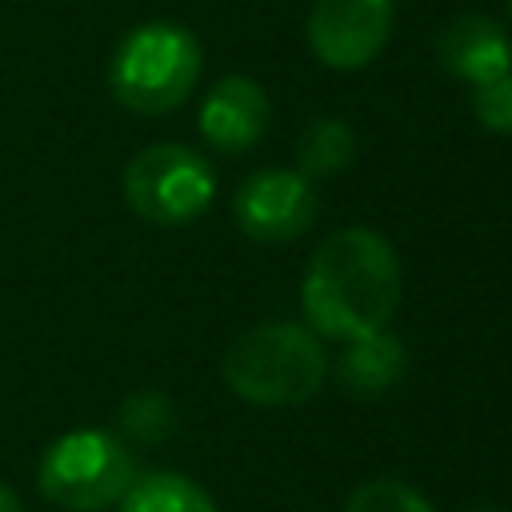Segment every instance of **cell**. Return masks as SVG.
<instances>
[{
    "label": "cell",
    "mask_w": 512,
    "mask_h": 512,
    "mask_svg": "<svg viewBox=\"0 0 512 512\" xmlns=\"http://www.w3.org/2000/svg\"><path fill=\"white\" fill-rule=\"evenodd\" d=\"M116 512H216V500L180 472H148L128 484Z\"/></svg>",
    "instance_id": "11"
},
{
    "label": "cell",
    "mask_w": 512,
    "mask_h": 512,
    "mask_svg": "<svg viewBox=\"0 0 512 512\" xmlns=\"http://www.w3.org/2000/svg\"><path fill=\"white\" fill-rule=\"evenodd\" d=\"M120 428L136 440H164L176 428V408L164 392H136L120 404Z\"/></svg>",
    "instance_id": "13"
},
{
    "label": "cell",
    "mask_w": 512,
    "mask_h": 512,
    "mask_svg": "<svg viewBox=\"0 0 512 512\" xmlns=\"http://www.w3.org/2000/svg\"><path fill=\"white\" fill-rule=\"evenodd\" d=\"M272 120V104L260 80L252 76H224L208 88L204 104H200V136L216 148V152H248Z\"/></svg>",
    "instance_id": "8"
},
{
    "label": "cell",
    "mask_w": 512,
    "mask_h": 512,
    "mask_svg": "<svg viewBox=\"0 0 512 512\" xmlns=\"http://www.w3.org/2000/svg\"><path fill=\"white\" fill-rule=\"evenodd\" d=\"M400 304L396 248L372 228L332 232L308 260L300 308L316 336L356 340L388 328Z\"/></svg>",
    "instance_id": "1"
},
{
    "label": "cell",
    "mask_w": 512,
    "mask_h": 512,
    "mask_svg": "<svg viewBox=\"0 0 512 512\" xmlns=\"http://www.w3.org/2000/svg\"><path fill=\"white\" fill-rule=\"evenodd\" d=\"M200 40L172 20H148L120 36L108 60L112 100L136 116H164L180 108L200 80Z\"/></svg>",
    "instance_id": "3"
},
{
    "label": "cell",
    "mask_w": 512,
    "mask_h": 512,
    "mask_svg": "<svg viewBox=\"0 0 512 512\" xmlns=\"http://www.w3.org/2000/svg\"><path fill=\"white\" fill-rule=\"evenodd\" d=\"M136 480L128 444L108 428H72L56 436L36 468V488L64 512H104Z\"/></svg>",
    "instance_id": "4"
},
{
    "label": "cell",
    "mask_w": 512,
    "mask_h": 512,
    "mask_svg": "<svg viewBox=\"0 0 512 512\" xmlns=\"http://www.w3.org/2000/svg\"><path fill=\"white\" fill-rule=\"evenodd\" d=\"M232 216L240 232L256 244H284L308 232L316 216V192L308 176L288 168H264L252 172L232 200Z\"/></svg>",
    "instance_id": "7"
},
{
    "label": "cell",
    "mask_w": 512,
    "mask_h": 512,
    "mask_svg": "<svg viewBox=\"0 0 512 512\" xmlns=\"http://www.w3.org/2000/svg\"><path fill=\"white\" fill-rule=\"evenodd\" d=\"M508 4H512V0H508Z\"/></svg>",
    "instance_id": "18"
},
{
    "label": "cell",
    "mask_w": 512,
    "mask_h": 512,
    "mask_svg": "<svg viewBox=\"0 0 512 512\" xmlns=\"http://www.w3.org/2000/svg\"><path fill=\"white\" fill-rule=\"evenodd\" d=\"M348 348L340 352L336 360V380L348 396L356 400H376L384 392H392L404 372H408V352L404 344L380 328V332H368V336H356V340H344Z\"/></svg>",
    "instance_id": "10"
},
{
    "label": "cell",
    "mask_w": 512,
    "mask_h": 512,
    "mask_svg": "<svg viewBox=\"0 0 512 512\" xmlns=\"http://www.w3.org/2000/svg\"><path fill=\"white\" fill-rule=\"evenodd\" d=\"M472 112L488 132L512 136V72H504V76H496L488 84H476Z\"/></svg>",
    "instance_id": "15"
},
{
    "label": "cell",
    "mask_w": 512,
    "mask_h": 512,
    "mask_svg": "<svg viewBox=\"0 0 512 512\" xmlns=\"http://www.w3.org/2000/svg\"><path fill=\"white\" fill-rule=\"evenodd\" d=\"M436 60L444 72H452L456 80L476 88V84H488V80L512 72V40L492 16L464 12L440 28Z\"/></svg>",
    "instance_id": "9"
},
{
    "label": "cell",
    "mask_w": 512,
    "mask_h": 512,
    "mask_svg": "<svg viewBox=\"0 0 512 512\" xmlns=\"http://www.w3.org/2000/svg\"><path fill=\"white\" fill-rule=\"evenodd\" d=\"M464 512H504V508H496V504H472V508H464Z\"/></svg>",
    "instance_id": "17"
},
{
    "label": "cell",
    "mask_w": 512,
    "mask_h": 512,
    "mask_svg": "<svg viewBox=\"0 0 512 512\" xmlns=\"http://www.w3.org/2000/svg\"><path fill=\"white\" fill-rule=\"evenodd\" d=\"M0 512H24V504H20V496L8 488V484H0Z\"/></svg>",
    "instance_id": "16"
},
{
    "label": "cell",
    "mask_w": 512,
    "mask_h": 512,
    "mask_svg": "<svg viewBox=\"0 0 512 512\" xmlns=\"http://www.w3.org/2000/svg\"><path fill=\"white\" fill-rule=\"evenodd\" d=\"M212 196H216V172L188 144H172V140L148 144L124 168L128 208L156 228L192 224L200 212H208Z\"/></svg>",
    "instance_id": "5"
},
{
    "label": "cell",
    "mask_w": 512,
    "mask_h": 512,
    "mask_svg": "<svg viewBox=\"0 0 512 512\" xmlns=\"http://www.w3.org/2000/svg\"><path fill=\"white\" fill-rule=\"evenodd\" d=\"M328 356L320 336L304 324L272 320L240 332L224 352V384L256 408L304 404L320 392Z\"/></svg>",
    "instance_id": "2"
},
{
    "label": "cell",
    "mask_w": 512,
    "mask_h": 512,
    "mask_svg": "<svg viewBox=\"0 0 512 512\" xmlns=\"http://www.w3.org/2000/svg\"><path fill=\"white\" fill-rule=\"evenodd\" d=\"M392 36V0H316L308 12V48L336 72L368 68Z\"/></svg>",
    "instance_id": "6"
},
{
    "label": "cell",
    "mask_w": 512,
    "mask_h": 512,
    "mask_svg": "<svg viewBox=\"0 0 512 512\" xmlns=\"http://www.w3.org/2000/svg\"><path fill=\"white\" fill-rule=\"evenodd\" d=\"M352 156H356V136L336 116H320L300 132V144H296L300 176H336L352 164Z\"/></svg>",
    "instance_id": "12"
},
{
    "label": "cell",
    "mask_w": 512,
    "mask_h": 512,
    "mask_svg": "<svg viewBox=\"0 0 512 512\" xmlns=\"http://www.w3.org/2000/svg\"><path fill=\"white\" fill-rule=\"evenodd\" d=\"M344 512H432V504L412 484L392 480V476H380V480L360 484L344 500Z\"/></svg>",
    "instance_id": "14"
}]
</instances>
